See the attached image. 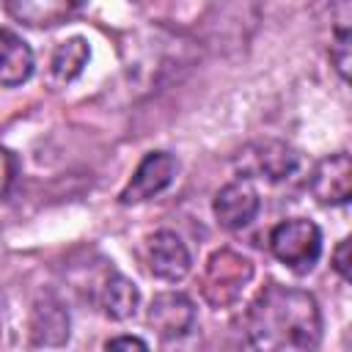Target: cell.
I'll use <instances>...</instances> for the list:
<instances>
[{
	"label": "cell",
	"instance_id": "6da1fadb",
	"mask_svg": "<svg viewBox=\"0 0 352 352\" xmlns=\"http://www.w3.org/2000/svg\"><path fill=\"white\" fill-rule=\"evenodd\" d=\"M248 338L256 352H316L322 314L311 292L270 283L248 308Z\"/></svg>",
	"mask_w": 352,
	"mask_h": 352
},
{
	"label": "cell",
	"instance_id": "7a4b0ae2",
	"mask_svg": "<svg viewBox=\"0 0 352 352\" xmlns=\"http://www.w3.org/2000/svg\"><path fill=\"white\" fill-rule=\"evenodd\" d=\"M250 278H253V264L245 256H239L236 250L223 248L209 256L204 278H201V292L209 305L226 308L239 300V294L245 292Z\"/></svg>",
	"mask_w": 352,
	"mask_h": 352
},
{
	"label": "cell",
	"instance_id": "3957f363",
	"mask_svg": "<svg viewBox=\"0 0 352 352\" xmlns=\"http://www.w3.org/2000/svg\"><path fill=\"white\" fill-rule=\"evenodd\" d=\"M270 250L292 272H308L319 261L322 231H319L316 223H311L305 217L283 220L270 234Z\"/></svg>",
	"mask_w": 352,
	"mask_h": 352
},
{
	"label": "cell",
	"instance_id": "277c9868",
	"mask_svg": "<svg viewBox=\"0 0 352 352\" xmlns=\"http://www.w3.org/2000/svg\"><path fill=\"white\" fill-rule=\"evenodd\" d=\"M236 165H239V170H242V176L248 182L253 176H264L270 182H280V179H286V176L294 173V168H297V151L289 148L286 143H278V140H261V143L248 146L239 154Z\"/></svg>",
	"mask_w": 352,
	"mask_h": 352
},
{
	"label": "cell",
	"instance_id": "5b68a950",
	"mask_svg": "<svg viewBox=\"0 0 352 352\" xmlns=\"http://www.w3.org/2000/svg\"><path fill=\"white\" fill-rule=\"evenodd\" d=\"M173 173H176V160L168 154V151H148L138 170L132 173L129 184L121 190L118 201L121 204H140V201H148L154 198L157 192H162L170 182H173Z\"/></svg>",
	"mask_w": 352,
	"mask_h": 352
},
{
	"label": "cell",
	"instance_id": "8992f818",
	"mask_svg": "<svg viewBox=\"0 0 352 352\" xmlns=\"http://www.w3.org/2000/svg\"><path fill=\"white\" fill-rule=\"evenodd\" d=\"M146 267L154 278L182 280L190 272V250L173 231H157L146 239Z\"/></svg>",
	"mask_w": 352,
	"mask_h": 352
},
{
	"label": "cell",
	"instance_id": "52a82bcc",
	"mask_svg": "<svg viewBox=\"0 0 352 352\" xmlns=\"http://www.w3.org/2000/svg\"><path fill=\"white\" fill-rule=\"evenodd\" d=\"M311 192L324 206H341L352 195V160L349 154L338 151L324 157L311 176Z\"/></svg>",
	"mask_w": 352,
	"mask_h": 352
},
{
	"label": "cell",
	"instance_id": "ba28073f",
	"mask_svg": "<svg viewBox=\"0 0 352 352\" xmlns=\"http://www.w3.org/2000/svg\"><path fill=\"white\" fill-rule=\"evenodd\" d=\"M258 206H261L258 192H256L253 182H248V179L228 182L214 195V217L228 231H239V228L250 226L253 217L258 214Z\"/></svg>",
	"mask_w": 352,
	"mask_h": 352
},
{
	"label": "cell",
	"instance_id": "9c48e42d",
	"mask_svg": "<svg viewBox=\"0 0 352 352\" xmlns=\"http://www.w3.org/2000/svg\"><path fill=\"white\" fill-rule=\"evenodd\" d=\"M192 322H195L192 300L187 294H182V292H162L148 305V324L162 338L184 336L192 327Z\"/></svg>",
	"mask_w": 352,
	"mask_h": 352
},
{
	"label": "cell",
	"instance_id": "30bf717a",
	"mask_svg": "<svg viewBox=\"0 0 352 352\" xmlns=\"http://www.w3.org/2000/svg\"><path fill=\"white\" fill-rule=\"evenodd\" d=\"M66 338H69L66 308L50 294L38 297L30 314V341L36 346H60Z\"/></svg>",
	"mask_w": 352,
	"mask_h": 352
},
{
	"label": "cell",
	"instance_id": "8fae6325",
	"mask_svg": "<svg viewBox=\"0 0 352 352\" xmlns=\"http://www.w3.org/2000/svg\"><path fill=\"white\" fill-rule=\"evenodd\" d=\"M33 74V50L14 30L0 28V85H22Z\"/></svg>",
	"mask_w": 352,
	"mask_h": 352
},
{
	"label": "cell",
	"instance_id": "7c38bea8",
	"mask_svg": "<svg viewBox=\"0 0 352 352\" xmlns=\"http://www.w3.org/2000/svg\"><path fill=\"white\" fill-rule=\"evenodd\" d=\"M102 311L110 319H129L138 308V289L129 278L110 272V278L102 283V294H99Z\"/></svg>",
	"mask_w": 352,
	"mask_h": 352
},
{
	"label": "cell",
	"instance_id": "4fadbf2b",
	"mask_svg": "<svg viewBox=\"0 0 352 352\" xmlns=\"http://www.w3.org/2000/svg\"><path fill=\"white\" fill-rule=\"evenodd\" d=\"M85 63H88V44H85V38L74 36V38L60 41L55 47V52H52V60H50L52 82L66 85L69 80H74L82 72Z\"/></svg>",
	"mask_w": 352,
	"mask_h": 352
},
{
	"label": "cell",
	"instance_id": "5bb4252c",
	"mask_svg": "<svg viewBox=\"0 0 352 352\" xmlns=\"http://www.w3.org/2000/svg\"><path fill=\"white\" fill-rule=\"evenodd\" d=\"M74 8V3H8V11L28 25H58Z\"/></svg>",
	"mask_w": 352,
	"mask_h": 352
},
{
	"label": "cell",
	"instance_id": "9a60e30c",
	"mask_svg": "<svg viewBox=\"0 0 352 352\" xmlns=\"http://www.w3.org/2000/svg\"><path fill=\"white\" fill-rule=\"evenodd\" d=\"M330 58H333L338 74L346 80L349 77V30L346 28H341L336 33V41L330 44Z\"/></svg>",
	"mask_w": 352,
	"mask_h": 352
},
{
	"label": "cell",
	"instance_id": "2e32d148",
	"mask_svg": "<svg viewBox=\"0 0 352 352\" xmlns=\"http://www.w3.org/2000/svg\"><path fill=\"white\" fill-rule=\"evenodd\" d=\"M104 352H148V346L138 336H118L104 344Z\"/></svg>",
	"mask_w": 352,
	"mask_h": 352
},
{
	"label": "cell",
	"instance_id": "e0dca14e",
	"mask_svg": "<svg viewBox=\"0 0 352 352\" xmlns=\"http://www.w3.org/2000/svg\"><path fill=\"white\" fill-rule=\"evenodd\" d=\"M346 253H349V239H341L336 253H333V267L344 280H349V258H346Z\"/></svg>",
	"mask_w": 352,
	"mask_h": 352
},
{
	"label": "cell",
	"instance_id": "ac0fdd59",
	"mask_svg": "<svg viewBox=\"0 0 352 352\" xmlns=\"http://www.w3.org/2000/svg\"><path fill=\"white\" fill-rule=\"evenodd\" d=\"M14 179V160L6 148H0V195H6V190L11 187Z\"/></svg>",
	"mask_w": 352,
	"mask_h": 352
}]
</instances>
